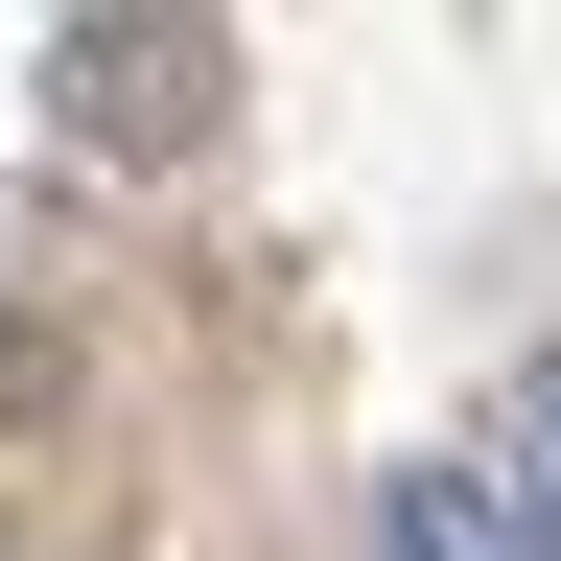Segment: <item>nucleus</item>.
<instances>
[{
    "mask_svg": "<svg viewBox=\"0 0 561 561\" xmlns=\"http://www.w3.org/2000/svg\"><path fill=\"white\" fill-rule=\"evenodd\" d=\"M375 561H538V538L491 515V468H398L375 491Z\"/></svg>",
    "mask_w": 561,
    "mask_h": 561,
    "instance_id": "obj_1",
    "label": "nucleus"
},
{
    "mask_svg": "<svg viewBox=\"0 0 561 561\" xmlns=\"http://www.w3.org/2000/svg\"><path fill=\"white\" fill-rule=\"evenodd\" d=\"M491 515H515V538L561 561V351L515 375V421H491Z\"/></svg>",
    "mask_w": 561,
    "mask_h": 561,
    "instance_id": "obj_2",
    "label": "nucleus"
}]
</instances>
